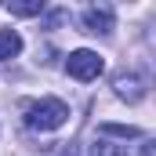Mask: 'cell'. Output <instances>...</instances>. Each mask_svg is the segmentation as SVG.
Masks as SVG:
<instances>
[{"label":"cell","mask_w":156,"mask_h":156,"mask_svg":"<svg viewBox=\"0 0 156 156\" xmlns=\"http://www.w3.org/2000/svg\"><path fill=\"white\" fill-rule=\"evenodd\" d=\"M22 51V37L15 29H0V58H15Z\"/></svg>","instance_id":"obj_5"},{"label":"cell","mask_w":156,"mask_h":156,"mask_svg":"<svg viewBox=\"0 0 156 156\" xmlns=\"http://www.w3.org/2000/svg\"><path fill=\"white\" fill-rule=\"evenodd\" d=\"M7 11L18 15V18H33V15L44 11V4H40V0H33V4H7Z\"/></svg>","instance_id":"obj_7"},{"label":"cell","mask_w":156,"mask_h":156,"mask_svg":"<svg viewBox=\"0 0 156 156\" xmlns=\"http://www.w3.org/2000/svg\"><path fill=\"white\" fill-rule=\"evenodd\" d=\"M98 131L105 134V138H142V127H131V123H113V120H105V123H98Z\"/></svg>","instance_id":"obj_4"},{"label":"cell","mask_w":156,"mask_h":156,"mask_svg":"<svg viewBox=\"0 0 156 156\" xmlns=\"http://www.w3.org/2000/svg\"><path fill=\"white\" fill-rule=\"evenodd\" d=\"M116 94L127 98V102H138V98H142V87H138L134 76H116Z\"/></svg>","instance_id":"obj_6"},{"label":"cell","mask_w":156,"mask_h":156,"mask_svg":"<svg viewBox=\"0 0 156 156\" xmlns=\"http://www.w3.org/2000/svg\"><path fill=\"white\" fill-rule=\"evenodd\" d=\"M66 73L73 80H98L102 73H105V62H102V55L98 51H91V47H80V51H73L69 58H66Z\"/></svg>","instance_id":"obj_2"},{"label":"cell","mask_w":156,"mask_h":156,"mask_svg":"<svg viewBox=\"0 0 156 156\" xmlns=\"http://www.w3.org/2000/svg\"><path fill=\"white\" fill-rule=\"evenodd\" d=\"M91 156H127L123 153V145H113V142H94V149H91Z\"/></svg>","instance_id":"obj_8"},{"label":"cell","mask_w":156,"mask_h":156,"mask_svg":"<svg viewBox=\"0 0 156 156\" xmlns=\"http://www.w3.org/2000/svg\"><path fill=\"white\" fill-rule=\"evenodd\" d=\"M66 120H69V105L62 98H40L26 109V123L33 131H58Z\"/></svg>","instance_id":"obj_1"},{"label":"cell","mask_w":156,"mask_h":156,"mask_svg":"<svg viewBox=\"0 0 156 156\" xmlns=\"http://www.w3.org/2000/svg\"><path fill=\"white\" fill-rule=\"evenodd\" d=\"M113 26H116V15H113L109 4H91L83 11V29L87 33H113Z\"/></svg>","instance_id":"obj_3"}]
</instances>
